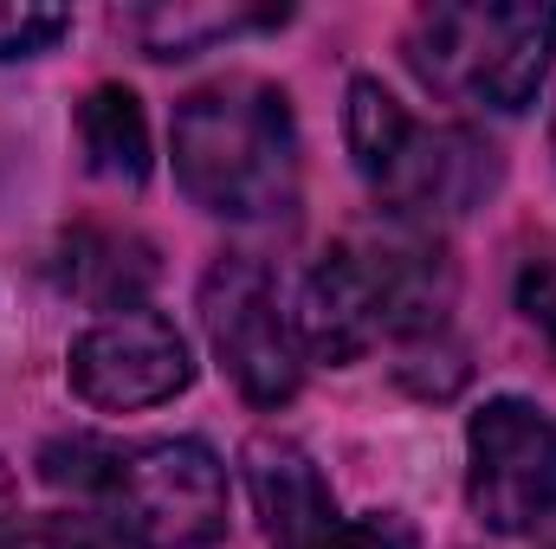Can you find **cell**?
Returning <instances> with one entry per match:
<instances>
[{
  "label": "cell",
  "instance_id": "obj_1",
  "mask_svg": "<svg viewBox=\"0 0 556 549\" xmlns=\"http://www.w3.org/2000/svg\"><path fill=\"white\" fill-rule=\"evenodd\" d=\"M175 181L214 220H285L304 188V149L285 91L214 78L175 104Z\"/></svg>",
  "mask_w": 556,
  "mask_h": 549
},
{
  "label": "cell",
  "instance_id": "obj_2",
  "mask_svg": "<svg viewBox=\"0 0 556 549\" xmlns=\"http://www.w3.org/2000/svg\"><path fill=\"white\" fill-rule=\"evenodd\" d=\"M46 478L98 505L104 531L130 549H214L227 537V465L207 439L46 446Z\"/></svg>",
  "mask_w": 556,
  "mask_h": 549
},
{
  "label": "cell",
  "instance_id": "obj_3",
  "mask_svg": "<svg viewBox=\"0 0 556 549\" xmlns=\"http://www.w3.org/2000/svg\"><path fill=\"white\" fill-rule=\"evenodd\" d=\"M556 59L551 0H440L408 20L415 78L472 111H525Z\"/></svg>",
  "mask_w": 556,
  "mask_h": 549
},
{
  "label": "cell",
  "instance_id": "obj_4",
  "mask_svg": "<svg viewBox=\"0 0 556 549\" xmlns=\"http://www.w3.org/2000/svg\"><path fill=\"white\" fill-rule=\"evenodd\" d=\"M343 130H350V155H356V175L376 188L382 214L395 220H446V214H466L479 207L492 188H498V149L459 124H415L395 91L382 78H350V111H343Z\"/></svg>",
  "mask_w": 556,
  "mask_h": 549
},
{
  "label": "cell",
  "instance_id": "obj_5",
  "mask_svg": "<svg viewBox=\"0 0 556 549\" xmlns=\"http://www.w3.org/2000/svg\"><path fill=\"white\" fill-rule=\"evenodd\" d=\"M201 330L214 343V362L233 375V388L253 408H285L304 388V336H298V304L285 297L260 259L227 253L201 278Z\"/></svg>",
  "mask_w": 556,
  "mask_h": 549
},
{
  "label": "cell",
  "instance_id": "obj_6",
  "mask_svg": "<svg viewBox=\"0 0 556 549\" xmlns=\"http://www.w3.org/2000/svg\"><path fill=\"white\" fill-rule=\"evenodd\" d=\"M466 505L485 531L525 537L556 505V413L498 395L466 420Z\"/></svg>",
  "mask_w": 556,
  "mask_h": 549
},
{
  "label": "cell",
  "instance_id": "obj_7",
  "mask_svg": "<svg viewBox=\"0 0 556 549\" xmlns=\"http://www.w3.org/2000/svg\"><path fill=\"white\" fill-rule=\"evenodd\" d=\"M65 382L98 413H142L175 401L194 382V356L162 310L130 304V310H104L98 323H85L72 336Z\"/></svg>",
  "mask_w": 556,
  "mask_h": 549
},
{
  "label": "cell",
  "instance_id": "obj_8",
  "mask_svg": "<svg viewBox=\"0 0 556 549\" xmlns=\"http://www.w3.org/2000/svg\"><path fill=\"white\" fill-rule=\"evenodd\" d=\"M247 485L273 549H415L408 524L395 518H343L317 459L298 439H253Z\"/></svg>",
  "mask_w": 556,
  "mask_h": 549
},
{
  "label": "cell",
  "instance_id": "obj_9",
  "mask_svg": "<svg viewBox=\"0 0 556 549\" xmlns=\"http://www.w3.org/2000/svg\"><path fill=\"white\" fill-rule=\"evenodd\" d=\"M298 336H304V356H317V362H356L376 343H389L382 297H376L369 266H363V253L350 240H337L317 259V272L304 278V291H298Z\"/></svg>",
  "mask_w": 556,
  "mask_h": 549
},
{
  "label": "cell",
  "instance_id": "obj_10",
  "mask_svg": "<svg viewBox=\"0 0 556 549\" xmlns=\"http://www.w3.org/2000/svg\"><path fill=\"white\" fill-rule=\"evenodd\" d=\"M59 278L72 297L98 310H130L155 284V246L124 227H72L59 246Z\"/></svg>",
  "mask_w": 556,
  "mask_h": 549
},
{
  "label": "cell",
  "instance_id": "obj_11",
  "mask_svg": "<svg viewBox=\"0 0 556 549\" xmlns=\"http://www.w3.org/2000/svg\"><path fill=\"white\" fill-rule=\"evenodd\" d=\"M117 26L149 59H194L220 39L285 26V7H188V0H175V7H130V13H117Z\"/></svg>",
  "mask_w": 556,
  "mask_h": 549
},
{
  "label": "cell",
  "instance_id": "obj_12",
  "mask_svg": "<svg viewBox=\"0 0 556 549\" xmlns=\"http://www.w3.org/2000/svg\"><path fill=\"white\" fill-rule=\"evenodd\" d=\"M78 149L85 168L111 188H142L149 181V124H142L137 91L124 85H98L78 104Z\"/></svg>",
  "mask_w": 556,
  "mask_h": 549
},
{
  "label": "cell",
  "instance_id": "obj_13",
  "mask_svg": "<svg viewBox=\"0 0 556 549\" xmlns=\"http://www.w3.org/2000/svg\"><path fill=\"white\" fill-rule=\"evenodd\" d=\"M72 33L65 7H33V0H0V59H39Z\"/></svg>",
  "mask_w": 556,
  "mask_h": 549
},
{
  "label": "cell",
  "instance_id": "obj_14",
  "mask_svg": "<svg viewBox=\"0 0 556 549\" xmlns=\"http://www.w3.org/2000/svg\"><path fill=\"white\" fill-rule=\"evenodd\" d=\"M0 549H117L111 531H91L78 518H39V524H13Z\"/></svg>",
  "mask_w": 556,
  "mask_h": 549
},
{
  "label": "cell",
  "instance_id": "obj_15",
  "mask_svg": "<svg viewBox=\"0 0 556 549\" xmlns=\"http://www.w3.org/2000/svg\"><path fill=\"white\" fill-rule=\"evenodd\" d=\"M518 310L544 330V343L556 349V253L551 259H531V266L518 272Z\"/></svg>",
  "mask_w": 556,
  "mask_h": 549
},
{
  "label": "cell",
  "instance_id": "obj_16",
  "mask_svg": "<svg viewBox=\"0 0 556 549\" xmlns=\"http://www.w3.org/2000/svg\"><path fill=\"white\" fill-rule=\"evenodd\" d=\"M531 537H538V549H556V505L538 518V524H531Z\"/></svg>",
  "mask_w": 556,
  "mask_h": 549
},
{
  "label": "cell",
  "instance_id": "obj_17",
  "mask_svg": "<svg viewBox=\"0 0 556 549\" xmlns=\"http://www.w3.org/2000/svg\"><path fill=\"white\" fill-rule=\"evenodd\" d=\"M551 149H556V117H551Z\"/></svg>",
  "mask_w": 556,
  "mask_h": 549
}]
</instances>
